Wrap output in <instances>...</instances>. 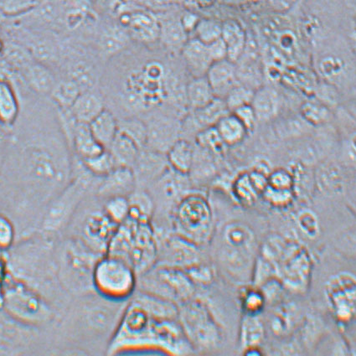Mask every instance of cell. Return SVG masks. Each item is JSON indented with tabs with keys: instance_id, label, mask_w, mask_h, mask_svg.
<instances>
[{
	"instance_id": "cell-1",
	"label": "cell",
	"mask_w": 356,
	"mask_h": 356,
	"mask_svg": "<svg viewBox=\"0 0 356 356\" xmlns=\"http://www.w3.org/2000/svg\"><path fill=\"white\" fill-rule=\"evenodd\" d=\"M12 173L6 178L23 194L26 207L43 214L49 203L72 181L71 163L63 147L42 139L26 145Z\"/></svg>"
},
{
	"instance_id": "cell-2",
	"label": "cell",
	"mask_w": 356,
	"mask_h": 356,
	"mask_svg": "<svg viewBox=\"0 0 356 356\" xmlns=\"http://www.w3.org/2000/svg\"><path fill=\"white\" fill-rule=\"evenodd\" d=\"M108 355L127 351L158 350L167 355H190L193 348L177 319L155 317L144 306L131 298L115 332L106 347Z\"/></svg>"
},
{
	"instance_id": "cell-3",
	"label": "cell",
	"mask_w": 356,
	"mask_h": 356,
	"mask_svg": "<svg viewBox=\"0 0 356 356\" xmlns=\"http://www.w3.org/2000/svg\"><path fill=\"white\" fill-rule=\"evenodd\" d=\"M102 256L72 236L55 243L57 277L64 291L79 297L95 293L92 273Z\"/></svg>"
},
{
	"instance_id": "cell-4",
	"label": "cell",
	"mask_w": 356,
	"mask_h": 356,
	"mask_svg": "<svg viewBox=\"0 0 356 356\" xmlns=\"http://www.w3.org/2000/svg\"><path fill=\"white\" fill-rule=\"evenodd\" d=\"M106 253L126 261L138 276L146 272L157 261L158 244L152 222L127 220L118 227Z\"/></svg>"
},
{
	"instance_id": "cell-5",
	"label": "cell",
	"mask_w": 356,
	"mask_h": 356,
	"mask_svg": "<svg viewBox=\"0 0 356 356\" xmlns=\"http://www.w3.org/2000/svg\"><path fill=\"white\" fill-rule=\"evenodd\" d=\"M2 309L24 325L38 329L54 321L55 309L51 302L14 277H6L0 289Z\"/></svg>"
},
{
	"instance_id": "cell-6",
	"label": "cell",
	"mask_w": 356,
	"mask_h": 356,
	"mask_svg": "<svg viewBox=\"0 0 356 356\" xmlns=\"http://www.w3.org/2000/svg\"><path fill=\"white\" fill-rule=\"evenodd\" d=\"M127 302L110 301L96 293L86 294L80 296L79 304L69 313L67 318L75 321L84 334L96 338L104 337L109 343L120 324Z\"/></svg>"
},
{
	"instance_id": "cell-7",
	"label": "cell",
	"mask_w": 356,
	"mask_h": 356,
	"mask_svg": "<svg viewBox=\"0 0 356 356\" xmlns=\"http://www.w3.org/2000/svg\"><path fill=\"white\" fill-rule=\"evenodd\" d=\"M92 288L106 300L127 302L137 291L138 273L126 261L106 253L94 268Z\"/></svg>"
},
{
	"instance_id": "cell-8",
	"label": "cell",
	"mask_w": 356,
	"mask_h": 356,
	"mask_svg": "<svg viewBox=\"0 0 356 356\" xmlns=\"http://www.w3.org/2000/svg\"><path fill=\"white\" fill-rule=\"evenodd\" d=\"M177 321L194 350H214L222 341L218 323L206 302L199 298L179 305Z\"/></svg>"
},
{
	"instance_id": "cell-9",
	"label": "cell",
	"mask_w": 356,
	"mask_h": 356,
	"mask_svg": "<svg viewBox=\"0 0 356 356\" xmlns=\"http://www.w3.org/2000/svg\"><path fill=\"white\" fill-rule=\"evenodd\" d=\"M93 178L97 177L86 170L85 174L72 179L67 187L49 203L40 226L44 236L52 238L69 226L92 186Z\"/></svg>"
},
{
	"instance_id": "cell-10",
	"label": "cell",
	"mask_w": 356,
	"mask_h": 356,
	"mask_svg": "<svg viewBox=\"0 0 356 356\" xmlns=\"http://www.w3.org/2000/svg\"><path fill=\"white\" fill-rule=\"evenodd\" d=\"M175 234L202 247L212 236V213L206 199L200 195L188 194L171 212Z\"/></svg>"
},
{
	"instance_id": "cell-11",
	"label": "cell",
	"mask_w": 356,
	"mask_h": 356,
	"mask_svg": "<svg viewBox=\"0 0 356 356\" xmlns=\"http://www.w3.org/2000/svg\"><path fill=\"white\" fill-rule=\"evenodd\" d=\"M195 285L185 270L155 264L138 276L139 291L181 305L195 298Z\"/></svg>"
},
{
	"instance_id": "cell-12",
	"label": "cell",
	"mask_w": 356,
	"mask_h": 356,
	"mask_svg": "<svg viewBox=\"0 0 356 356\" xmlns=\"http://www.w3.org/2000/svg\"><path fill=\"white\" fill-rule=\"evenodd\" d=\"M284 284L293 291H302L308 284L311 261L308 253L300 245L284 243L280 255L273 264Z\"/></svg>"
},
{
	"instance_id": "cell-13",
	"label": "cell",
	"mask_w": 356,
	"mask_h": 356,
	"mask_svg": "<svg viewBox=\"0 0 356 356\" xmlns=\"http://www.w3.org/2000/svg\"><path fill=\"white\" fill-rule=\"evenodd\" d=\"M158 244L156 264L186 270L202 263V247L177 234L155 232Z\"/></svg>"
},
{
	"instance_id": "cell-14",
	"label": "cell",
	"mask_w": 356,
	"mask_h": 356,
	"mask_svg": "<svg viewBox=\"0 0 356 356\" xmlns=\"http://www.w3.org/2000/svg\"><path fill=\"white\" fill-rule=\"evenodd\" d=\"M118 227L102 209L88 213L81 220L76 234L72 236L80 240L94 252L104 255Z\"/></svg>"
},
{
	"instance_id": "cell-15",
	"label": "cell",
	"mask_w": 356,
	"mask_h": 356,
	"mask_svg": "<svg viewBox=\"0 0 356 356\" xmlns=\"http://www.w3.org/2000/svg\"><path fill=\"white\" fill-rule=\"evenodd\" d=\"M191 182L189 175L178 173L170 167L149 186L152 189L149 194L152 196L154 206L159 204L163 208H168L170 212L173 211L179 200L189 194Z\"/></svg>"
},
{
	"instance_id": "cell-16",
	"label": "cell",
	"mask_w": 356,
	"mask_h": 356,
	"mask_svg": "<svg viewBox=\"0 0 356 356\" xmlns=\"http://www.w3.org/2000/svg\"><path fill=\"white\" fill-rule=\"evenodd\" d=\"M147 125V148L167 154L168 151L181 138V122L170 116L153 118Z\"/></svg>"
},
{
	"instance_id": "cell-17",
	"label": "cell",
	"mask_w": 356,
	"mask_h": 356,
	"mask_svg": "<svg viewBox=\"0 0 356 356\" xmlns=\"http://www.w3.org/2000/svg\"><path fill=\"white\" fill-rule=\"evenodd\" d=\"M170 169L165 154L145 147L139 151L132 170L136 179L137 188L149 187Z\"/></svg>"
},
{
	"instance_id": "cell-18",
	"label": "cell",
	"mask_w": 356,
	"mask_h": 356,
	"mask_svg": "<svg viewBox=\"0 0 356 356\" xmlns=\"http://www.w3.org/2000/svg\"><path fill=\"white\" fill-rule=\"evenodd\" d=\"M328 293L337 317L341 321H349L355 312L354 278L349 275L335 277L329 284Z\"/></svg>"
},
{
	"instance_id": "cell-19",
	"label": "cell",
	"mask_w": 356,
	"mask_h": 356,
	"mask_svg": "<svg viewBox=\"0 0 356 356\" xmlns=\"http://www.w3.org/2000/svg\"><path fill=\"white\" fill-rule=\"evenodd\" d=\"M136 189V179L132 168L118 166L101 178L97 187V195L104 200L115 196L129 197Z\"/></svg>"
},
{
	"instance_id": "cell-20",
	"label": "cell",
	"mask_w": 356,
	"mask_h": 356,
	"mask_svg": "<svg viewBox=\"0 0 356 356\" xmlns=\"http://www.w3.org/2000/svg\"><path fill=\"white\" fill-rule=\"evenodd\" d=\"M122 22L130 36L138 42L153 43L159 40V19L149 11L138 10L122 15Z\"/></svg>"
},
{
	"instance_id": "cell-21",
	"label": "cell",
	"mask_w": 356,
	"mask_h": 356,
	"mask_svg": "<svg viewBox=\"0 0 356 356\" xmlns=\"http://www.w3.org/2000/svg\"><path fill=\"white\" fill-rule=\"evenodd\" d=\"M192 111L193 113L186 121V124L191 126L181 124V134L186 130H192L197 135L203 129L215 127L223 117L231 113L224 99L218 97L204 108Z\"/></svg>"
},
{
	"instance_id": "cell-22",
	"label": "cell",
	"mask_w": 356,
	"mask_h": 356,
	"mask_svg": "<svg viewBox=\"0 0 356 356\" xmlns=\"http://www.w3.org/2000/svg\"><path fill=\"white\" fill-rule=\"evenodd\" d=\"M206 77L216 97L222 99L239 83L236 65L227 59L213 63L208 70Z\"/></svg>"
},
{
	"instance_id": "cell-23",
	"label": "cell",
	"mask_w": 356,
	"mask_h": 356,
	"mask_svg": "<svg viewBox=\"0 0 356 356\" xmlns=\"http://www.w3.org/2000/svg\"><path fill=\"white\" fill-rule=\"evenodd\" d=\"M181 53L188 72L193 77L206 76L208 70L214 63L207 44L195 38L187 40Z\"/></svg>"
},
{
	"instance_id": "cell-24",
	"label": "cell",
	"mask_w": 356,
	"mask_h": 356,
	"mask_svg": "<svg viewBox=\"0 0 356 356\" xmlns=\"http://www.w3.org/2000/svg\"><path fill=\"white\" fill-rule=\"evenodd\" d=\"M251 105L256 113L257 122H269L280 112L281 97L273 88H259L255 90Z\"/></svg>"
},
{
	"instance_id": "cell-25",
	"label": "cell",
	"mask_w": 356,
	"mask_h": 356,
	"mask_svg": "<svg viewBox=\"0 0 356 356\" xmlns=\"http://www.w3.org/2000/svg\"><path fill=\"white\" fill-rule=\"evenodd\" d=\"M71 131L73 148L81 161L96 156L106 149L94 138L88 124L74 121Z\"/></svg>"
},
{
	"instance_id": "cell-26",
	"label": "cell",
	"mask_w": 356,
	"mask_h": 356,
	"mask_svg": "<svg viewBox=\"0 0 356 356\" xmlns=\"http://www.w3.org/2000/svg\"><path fill=\"white\" fill-rule=\"evenodd\" d=\"M102 98L91 91L83 92L77 97L69 109L74 120L80 124H89L105 109Z\"/></svg>"
},
{
	"instance_id": "cell-27",
	"label": "cell",
	"mask_w": 356,
	"mask_h": 356,
	"mask_svg": "<svg viewBox=\"0 0 356 356\" xmlns=\"http://www.w3.org/2000/svg\"><path fill=\"white\" fill-rule=\"evenodd\" d=\"M159 40L168 50L173 52H181L185 46L188 38V33L183 27L181 17H170L159 20Z\"/></svg>"
},
{
	"instance_id": "cell-28",
	"label": "cell",
	"mask_w": 356,
	"mask_h": 356,
	"mask_svg": "<svg viewBox=\"0 0 356 356\" xmlns=\"http://www.w3.org/2000/svg\"><path fill=\"white\" fill-rule=\"evenodd\" d=\"M222 38L227 47V60L236 63L247 47V35L243 28L234 20L222 24Z\"/></svg>"
},
{
	"instance_id": "cell-29",
	"label": "cell",
	"mask_w": 356,
	"mask_h": 356,
	"mask_svg": "<svg viewBox=\"0 0 356 356\" xmlns=\"http://www.w3.org/2000/svg\"><path fill=\"white\" fill-rule=\"evenodd\" d=\"M141 148L132 138L118 130V133L108 150L117 166L132 168Z\"/></svg>"
},
{
	"instance_id": "cell-30",
	"label": "cell",
	"mask_w": 356,
	"mask_h": 356,
	"mask_svg": "<svg viewBox=\"0 0 356 356\" xmlns=\"http://www.w3.org/2000/svg\"><path fill=\"white\" fill-rule=\"evenodd\" d=\"M88 125L94 138L106 149L111 145L120 130L117 118L106 108Z\"/></svg>"
},
{
	"instance_id": "cell-31",
	"label": "cell",
	"mask_w": 356,
	"mask_h": 356,
	"mask_svg": "<svg viewBox=\"0 0 356 356\" xmlns=\"http://www.w3.org/2000/svg\"><path fill=\"white\" fill-rule=\"evenodd\" d=\"M172 170L183 175H189L195 156V146L185 138H179L166 154Z\"/></svg>"
},
{
	"instance_id": "cell-32",
	"label": "cell",
	"mask_w": 356,
	"mask_h": 356,
	"mask_svg": "<svg viewBox=\"0 0 356 356\" xmlns=\"http://www.w3.org/2000/svg\"><path fill=\"white\" fill-rule=\"evenodd\" d=\"M128 198L130 204L128 219L138 222H152L155 206L149 192L137 188Z\"/></svg>"
},
{
	"instance_id": "cell-33",
	"label": "cell",
	"mask_w": 356,
	"mask_h": 356,
	"mask_svg": "<svg viewBox=\"0 0 356 356\" xmlns=\"http://www.w3.org/2000/svg\"><path fill=\"white\" fill-rule=\"evenodd\" d=\"M215 98V94L206 76L193 77L186 86V104L192 110L204 108Z\"/></svg>"
},
{
	"instance_id": "cell-34",
	"label": "cell",
	"mask_w": 356,
	"mask_h": 356,
	"mask_svg": "<svg viewBox=\"0 0 356 356\" xmlns=\"http://www.w3.org/2000/svg\"><path fill=\"white\" fill-rule=\"evenodd\" d=\"M215 127L220 138L227 146L239 145L248 134L244 125L232 113L223 117Z\"/></svg>"
},
{
	"instance_id": "cell-35",
	"label": "cell",
	"mask_w": 356,
	"mask_h": 356,
	"mask_svg": "<svg viewBox=\"0 0 356 356\" xmlns=\"http://www.w3.org/2000/svg\"><path fill=\"white\" fill-rule=\"evenodd\" d=\"M19 113V102L14 90L6 81H0V124L13 125Z\"/></svg>"
},
{
	"instance_id": "cell-36",
	"label": "cell",
	"mask_w": 356,
	"mask_h": 356,
	"mask_svg": "<svg viewBox=\"0 0 356 356\" xmlns=\"http://www.w3.org/2000/svg\"><path fill=\"white\" fill-rule=\"evenodd\" d=\"M122 28L112 26L106 29L102 34L100 39V47L104 54L115 55L128 46L130 35L129 32Z\"/></svg>"
},
{
	"instance_id": "cell-37",
	"label": "cell",
	"mask_w": 356,
	"mask_h": 356,
	"mask_svg": "<svg viewBox=\"0 0 356 356\" xmlns=\"http://www.w3.org/2000/svg\"><path fill=\"white\" fill-rule=\"evenodd\" d=\"M264 327L257 314H248L241 323V341L245 349L257 346L263 341Z\"/></svg>"
},
{
	"instance_id": "cell-38",
	"label": "cell",
	"mask_w": 356,
	"mask_h": 356,
	"mask_svg": "<svg viewBox=\"0 0 356 356\" xmlns=\"http://www.w3.org/2000/svg\"><path fill=\"white\" fill-rule=\"evenodd\" d=\"M27 79L31 87L42 94L51 93L56 84L51 72L40 64L32 65L29 67Z\"/></svg>"
},
{
	"instance_id": "cell-39",
	"label": "cell",
	"mask_w": 356,
	"mask_h": 356,
	"mask_svg": "<svg viewBox=\"0 0 356 356\" xmlns=\"http://www.w3.org/2000/svg\"><path fill=\"white\" fill-rule=\"evenodd\" d=\"M81 93L79 86L74 81L68 80L56 84L51 94L56 104H58L61 109L69 110Z\"/></svg>"
},
{
	"instance_id": "cell-40",
	"label": "cell",
	"mask_w": 356,
	"mask_h": 356,
	"mask_svg": "<svg viewBox=\"0 0 356 356\" xmlns=\"http://www.w3.org/2000/svg\"><path fill=\"white\" fill-rule=\"evenodd\" d=\"M81 162L86 170L99 179L104 177L118 167L108 149L102 151L101 154L96 155V156Z\"/></svg>"
},
{
	"instance_id": "cell-41",
	"label": "cell",
	"mask_w": 356,
	"mask_h": 356,
	"mask_svg": "<svg viewBox=\"0 0 356 356\" xmlns=\"http://www.w3.org/2000/svg\"><path fill=\"white\" fill-rule=\"evenodd\" d=\"M104 211L113 222L120 226L129 218L130 204L126 196H115L105 200Z\"/></svg>"
},
{
	"instance_id": "cell-42",
	"label": "cell",
	"mask_w": 356,
	"mask_h": 356,
	"mask_svg": "<svg viewBox=\"0 0 356 356\" xmlns=\"http://www.w3.org/2000/svg\"><path fill=\"white\" fill-rule=\"evenodd\" d=\"M254 92L255 89L240 83L235 86L224 98L229 111L233 113L241 106L250 105L253 96H254Z\"/></svg>"
},
{
	"instance_id": "cell-43",
	"label": "cell",
	"mask_w": 356,
	"mask_h": 356,
	"mask_svg": "<svg viewBox=\"0 0 356 356\" xmlns=\"http://www.w3.org/2000/svg\"><path fill=\"white\" fill-rule=\"evenodd\" d=\"M196 144L204 150L211 154H222L224 152L226 145L224 144L222 139L216 130V127H211L200 131L196 135Z\"/></svg>"
},
{
	"instance_id": "cell-44",
	"label": "cell",
	"mask_w": 356,
	"mask_h": 356,
	"mask_svg": "<svg viewBox=\"0 0 356 356\" xmlns=\"http://www.w3.org/2000/svg\"><path fill=\"white\" fill-rule=\"evenodd\" d=\"M194 32L195 38L208 44L222 38V24L214 19H200Z\"/></svg>"
},
{
	"instance_id": "cell-45",
	"label": "cell",
	"mask_w": 356,
	"mask_h": 356,
	"mask_svg": "<svg viewBox=\"0 0 356 356\" xmlns=\"http://www.w3.org/2000/svg\"><path fill=\"white\" fill-rule=\"evenodd\" d=\"M118 128L121 132L132 138L141 149L145 148L147 141V125L145 122L136 118H126L118 120Z\"/></svg>"
},
{
	"instance_id": "cell-46",
	"label": "cell",
	"mask_w": 356,
	"mask_h": 356,
	"mask_svg": "<svg viewBox=\"0 0 356 356\" xmlns=\"http://www.w3.org/2000/svg\"><path fill=\"white\" fill-rule=\"evenodd\" d=\"M70 80L79 86L81 92L91 91L95 84V74L88 65L79 64L72 69Z\"/></svg>"
},
{
	"instance_id": "cell-47",
	"label": "cell",
	"mask_w": 356,
	"mask_h": 356,
	"mask_svg": "<svg viewBox=\"0 0 356 356\" xmlns=\"http://www.w3.org/2000/svg\"><path fill=\"white\" fill-rule=\"evenodd\" d=\"M193 284L196 286H207L214 280V270L210 266L202 263L185 270Z\"/></svg>"
},
{
	"instance_id": "cell-48",
	"label": "cell",
	"mask_w": 356,
	"mask_h": 356,
	"mask_svg": "<svg viewBox=\"0 0 356 356\" xmlns=\"http://www.w3.org/2000/svg\"><path fill=\"white\" fill-rule=\"evenodd\" d=\"M15 227L13 222L5 215H0V251L9 250L14 245Z\"/></svg>"
},
{
	"instance_id": "cell-49",
	"label": "cell",
	"mask_w": 356,
	"mask_h": 356,
	"mask_svg": "<svg viewBox=\"0 0 356 356\" xmlns=\"http://www.w3.org/2000/svg\"><path fill=\"white\" fill-rule=\"evenodd\" d=\"M265 297L259 290H249L243 298V305L248 314H257L263 309Z\"/></svg>"
},
{
	"instance_id": "cell-50",
	"label": "cell",
	"mask_w": 356,
	"mask_h": 356,
	"mask_svg": "<svg viewBox=\"0 0 356 356\" xmlns=\"http://www.w3.org/2000/svg\"><path fill=\"white\" fill-rule=\"evenodd\" d=\"M293 312L288 308H281L273 315V330L277 334H282L290 329L293 324Z\"/></svg>"
},
{
	"instance_id": "cell-51",
	"label": "cell",
	"mask_w": 356,
	"mask_h": 356,
	"mask_svg": "<svg viewBox=\"0 0 356 356\" xmlns=\"http://www.w3.org/2000/svg\"><path fill=\"white\" fill-rule=\"evenodd\" d=\"M38 5V0H5L2 9L8 15H17L33 9Z\"/></svg>"
},
{
	"instance_id": "cell-52",
	"label": "cell",
	"mask_w": 356,
	"mask_h": 356,
	"mask_svg": "<svg viewBox=\"0 0 356 356\" xmlns=\"http://www.w3.org/2000/svg\"><path fill=\"white\" fill-rule=\"evenodd\" d=\"M232 113L238 118L245 129L248 130V132H251L255 128L257 120L251 104L241 106V108L236 109V111Z\"/></svg>"
},
{
	"instance_id": "cell-53",
	"label": "cell",
	"mask_w": 356,
	"mask_h": 356,
	"mask_svg": "<svg viewBox=\"0 0 356 356\" xmlns=\"http://www.w3.org/2000/svg\"><path fill=\"white\" fill-rule=\"evenodd\" d=\"M235 191L237 196L248 203L252 202L256 193V189L249 178L248 179H241L239 182L237 181Z\"/></svg>"
},
{
	"instance_id": "cell-54",
	"label": "cell",
	"mask_w": 356,
	"mask_h": 356,
	"mask_svg": "<svg viewBox=\"0 0 356 356\" xmlns=\"http://www.w3.org/2000/svg\"><path fill=\"white\" fill-rule=\"evenodd\" d=\"M207 48L213 63L227 59V47L222 38L208 44Z\"/></svg>"
},
{
	"instance_id": "cell-55",
	"label": "cell",
	"mask_w": 356,
	"mask_h": 356,
	"mask_svg": "<svg viewBox=\"0 0 356 356\" xmlns=\"http://www.w3.org/2000/svg\"><path fill=\"white\" fill-rule=\"evenodd\" d=\"M292 186V179L284 171H277L270 178V187L277 190H289Z\"/></svg>"
},
{
	"instance_id": "cell-56",
	"label": "cell",
	"mask_w": 356,
	"mask_h": 356,
	"mask_svg": "<svg viewBox=\"0 0 356 356\" xmlns=\"http://www.w3.org/2000/svg\"><path fill=\"white\" fill-rule=\"evenodd\" d=\"M267 196L270 202L274 204H282L289 202L290 195L289 190H277L268 187Z\"/></svg>"
},
{
	"instance_id": "cell-57",
	"label": "cell",
	"mask_w": 356,
	"mask_h": 356,
	"mask_svg": "<svg viewBox=\"0 0 356 356\" xmlns=\"http://www.w3.org/2000/svg\"><path fill=\"white\" fill-rule=\"evenodd\" d=\"M199 20L200 18L197 15L190 13V12H187V13L181 16L182 26L185 28L188 34H189L190 32H194L196 24H198Z\"/></svg>"
},
{
	"instance_id": "cell-58",
	"label": "cell",
	"mask_w": 356,
	"mask_h": 356,
	"mask_svg": "<svg viewBox=\"0 0 356 356\" xmlns=\"http://www.w3.org/2000/svg\"><path fill=\"white\" fill-rule=\"evenodd\" d=\"M251 1H252V0H220V2L224 3V5L231 6L245 5V3H248Z\"/></svg>"
},
{
	"instance_id": "cell-59",
	"label": "cell",
	"mask_w": 356,
	"mask_h": 356,
	"mask_svg": "<svg viewBox=\"0 0 356 356\" xmlns=\"http://www.w3.org/2000/svg\"><path fill=\"white\" fill-rule=\"evenodd\" d=\"M188 3H190L191 6H204L209 2L212 1V0H185Z\"/></svg>"
},
{
	"instance_id": "cell-60",
	"label": "cell",
	"mask_w": 356,
	"mask_h": 356,
	"mask_svg": "<svg viewBox=\"0 0 356 356\" xmlns=\"http://www.w3.org/2000/svg\"><path fill=\"white\" fill-rule=\"evenodd\" d=\"M166 1L172 2V3H181L182 1H185V0H166Z\"/></svg>"
}]
</instances>
